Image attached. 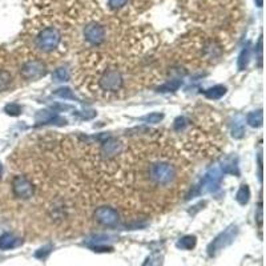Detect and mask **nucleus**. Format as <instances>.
<instances>
[{"mask_svg": "<svg viewBox=\"0 0 266 266\" xmlns=\"http://www.w3.org/2000/svg\"><path fill=\"white\" fill-rule=\"evenodd\" d=\"M45 73H47V68H45V64H44L41 59L28 57V59H24L21 61L20 75H21L24 80L35 81V80H39L40 77H43Z\"/></svg>", "mask_w": 266, "mask_h": 266, "instance_id": "20e7f679", "label": "nucleus"}, {"mask_svg": "<svg viewBox=\"0 0 266 266\" xmlns=\"http://www.w3.org/2000/svg\"><path fill=\"white\" fill-rule=\"evenodd\" d=\"M247 121H248V124H249V125H251V127H253V128L261 127V125H263V123H264L263 111L260 109V111L251 112V113L248 115Z\"/></svg>", "mask_w": 266, "mask_h": 266, "instance_id": "4468645a", "label": "nucleus"}, {"mask_svg": "<svg viewBox=\"0 0 266 266\" xmlns=\"http://www.w3.org/2000/svg\"><path fill=\"white\" fill-rule=\"evenodd\" d=\"M1 172H3V167H1V164H0V179H1Z\"/></svg>", "mask_w": 266, "mask_h": 266, "instance_id": "cd10ccee", "label": "nucleus"}, {"mask_svg": "<svg viewBox=\"0 0 266 266\" xmlns=\"http://www.w3.org/2000/svg\"><path fill=\"white\" fill-rule=\"evenodd\" d=\"M196 237L195 236H185L183 239L179 240V243H177V247L180 249H183V251H192L193 248L196 247Z\"/></svg>", "mask_w": 266, "mask_h": 266, "instance_id": "dca6fc26", "label": "nucleus"}, {"mask_svg": "<svg viewBox=\"0 0 266 266\" xmlns=\"http://www.w3.org/2000/svg\"><path fill=\"white\" fill-rule=\"evenodd\" d=\"M133 169L128 172L133 179L141 197L155 201H168L175 197L176 192L183 185V161L172 148L160 144H149L148 152L136 155Z\"/></svg>", "mask_w": 266, "mask_h": 266, "instance_id": "f257e3e1", "label": "nucleus"}, {"mask_svg": "<svg viewBox=\"0 0 266 266\" xmlns=\"http://www.w3.org/2000/svg\"><path fill=\"white\" fill-rule=\"evenodd\" d=\"M181 84H183L181 80H171V81H168V83L163 84V85H160L159 92H175L181 87Z\"/></svg>", "mask_w": 266, "mask_h": 266, "instance_id": "a211bd4d", "label": "nucleus"}, {"mask_svg": "<svg viewBox=\"0 0 266 266\" xmlns=\"http://www.w3.org/2000/svg\"><path fill=\"white\" fill-rule=\"evenodd\" d=\"M163 255L160 253H153L145 260V263L143 264V266H163Z\"/></svg>", "mask_w": 266, "mask_h": 266, "instance_id": "6ab92c4d", "label": "nucleus"}, {"mask_svg": "<svg viewBox=\"0 0 266 266\" xmlns=\"http://www.w3.org/2000/svg\"><path fill=\"white\" fill-rule=\"evenodd\" d=\"M52 77L56 80V81H67L69 79V73H68L67 68H59L53 72Z\"/></svg>", "mask_w": 266, "mask_h": 266, "instance_id": "aec40b11", "label": "nucleus"}, {"mask_svg": "<svg viewBox=\"0 0 266 266\" xmlns=\"http://www.w3.org/2000/svg\"><path fill=\"white\" fill-rule=\"evenodd\" d=\"M84 37L92 45H100L105 40V28L100 23L92 21L84 28Z\"/></svg>", "mask_w": 266, "mask_h": 266, "instance_id": "6e6552de", "label": "nucleus"}, {"mask_svg": "<svg viewBox=\"0 0 266 266\" xmlns=\"http://www.w3.org/2000/svg\"><path fill=\"white\" fill-rule=\"evenodd\" d=\"M13 81L11 72L7 69H0V92H4L9 89Z\"/></svg>", "mask_w": 266, "mask_h": 266, "instance_id": "ddd939ff", "label": "nucleus"}, {"mask_svg": "<svg viewBox=\"0 0 266 266\" xmlns=\"http://www.w3.org/2000/svg\"><path fill=\"white\" fill-rule=\"evenodd\" d=\"M223 173L224 172L221 171L220 167H213L212 169H209L207 175H205V177L201 180V183L196 187V191L192 193V196L205 195V193L216 191L219 188L220 183H221Z\"/></svg>", "mask_w": 266, "mask_h": 266, "instance_id": "39448f33", "label": "nucleus"}, {"mask_svg": "<svg viewBox=\"0 0 266 266\" xmlns=\"http://www.w3.org/2000/svg\"><path fill=\"white\" fill-rule=\"evenodd\" d=\"M23 244V240L16 237L12 233H3L0 236V251H9V249H15Z\"/></svg>", "mask_w": 266, "mask_h": 266, "instance_id": "9d476101", "label": "nucleus"}, {"mask_svg": "<svg viewBox=\"0 0 266 266\" xmlns=\"http://www.w3.org/2000/svg\"><path fill=\"white\" fill-rule=\"evenodd\" d=\"M61 40H63V36L57 28L45 27L35 36L33 47L40 53L48 55V53H53L59 49Z\"/></svg>", "mask_w": 266, "mask_h": 266, "instance_id": "7ed1b4c3", "label": "nucleus"}, {"mask_svg": "<svg viewBox=\"0 0 266 266\" xmlns=\"http://www.w3.org/2000/svg\"><path fill=\"white\" fill-rule=\"evenodd\" d=\"M55 96H59L61 99H75V95L72 93L69 88H60V89H57V91L55 92Z\"/></svg>", "mask_w": 266, "mask_h": 266, "instance_id": "4be33fe9", "label": "nucleus"}, {"mask_svg": "<svg viewBox=\"0 0 266 266\" xmlns=\"http://www.w3.org/2000/svg\"><path fill=\"white\" fill-rule=\"evenodd\" d=\"M256 4H257V5H259V7H263L264 0H256Z\"/></svg>", "mask_w": 266, "mask_h": 266, "instance_id": "bb28decb", "label": "nucleus"}, {"mask_svg": "<svg viewBox=\"0 0 266 266\" xmlns=\"http://www.w3.org/2000/svg\"><path fill=\"white\" fill-rule=\"evenodd\" d=\"M49 249H51V247H45V248H41L37 253H36V257L37 259H43V257H45V255H48L49 253Z\"/></svg>", "mask_w": 266, "mask_h": 266, "instance_id": "a878e982", "label": "nucleus"}, {"mask_svg": "<svg viewBox=\"0 0 266 266\" xmlns=\"http://www.w3.org/2000/svg\"><path fill=\"white\" fill-rule=\"evenodd\" d=\"M244 133H245V129H244L243 123H240V121L235 123L233 129H232V135H233V137H235V139H241L244 136Z\"/></svg>", "mask_w": 266, "mask_h": 266, "instance_id": "412c9836", "label": "nucleus"}, {"mask_svg": "<svg viewBox=\"0 0 266 266\" xmlns=\"http://www.w3.org/2000/svg\"><path fill=\"white\" fill-rule=\"evenodd\" d=\"M12 192L13 196L20 200H29L35 193V185L27 176H15L12 180Z\"/></svg>", "mask_w": 266, "mask_h": 266, "instance_id": "0eeeda50", "label": "nucleus"}, {"mask_svg": "<svg viewBox=\"0 0 266 266\" xmlns=\"http://www.w3.org/2000/svg\"><path fill=\"white\" fill-rule=\"evenodd\" d=\"M251 53H252L251 44H247V47L241 51V55H240L239 57V68L241 71H244V69L248 67L249 60H251Z\"/></svg>", "mask_w": 266, "mask_h": 266, "instance_id": "2eb2a0df", "label": "nucleus"}, {"mask_svg": "<svg viewBox=\"0 0 266 266\" xmlns=\"http://www.w3.org/2000/svg\"><path fill=\"white\" fill-rule=\"evenodd\" d=\"M221 171L224 173H232V175H239V168H237V160L233 159V157H229V159H225L220 165Z\"/></svg>", "mask_w": 266, "mask_h": 266, "instance_id": "f8f14e48", "label": "nucleus"}, {"mask_svg": "<svg viewBox=\"0 0 266 266\" xmlns=\"http://www.w3.org/2000/svg\"><path fill=\"white\" fill-rule=\"evenodd\" d=\"M5 112H7L8 115L17 116L21 112V108L17 104H8L7 107H5Z\"/></svg>", "mask_w": 266, "mask_h": 266, "instance_id": "b1692460", "label": "nucleus"}, {"mask_svg": "<svg viewBox=\"0 0 266 266\" xmlns=\"http://www.w3.org/2000/svg\"><path fill=\"white\" fill-rule=\"evenodd\" d=\"M96 67L88 72L87 84L95 95L111 97L123 91V71L109 59H92Z\"/></svg>", "mask_w": 266, "mask_h": 266, "instance_id": "f03ea898", "label": "nucleus"}, {"mask_svg": "<svg viewBox=\"0 0 266 266\" xmlns=\"http://www.w3.org/2000/svg\"><path fill=\"white\" fill-rule=\"evenodd\" d=\"M203 93L208 99L217 100L221 99V97L227 93V88L224 87V85H216V87H212L209 88V89H205Z\"/></svg>", "mask_w": 266, "mask_h": 266, "instance_id": "9b49d317", "label": "nucleus"}, {"mask_svg": "<svg viewBox=\"0 0 266 266\" xmlns=\"http://www.w3.org/2000/svg\"><path fill=\"white\" fill-rule=\"evenodd\" d=\"M128 0H108V3L111 5V8L116 9V8H121L123 5L127 4Z\"/></svg>", "mask_w": 266, "mask_h": 266, "instance_id": "393cba45", "label": "nucleus"}, {"mask_svg": "<svg viewBox=\"0 0 266 266\" xmlns=\"http://www.w3.org/2000/svg\"><path fill=\"white\" fill-rule=\"evenodd\" d=\"M236 199H237V201H239L241 205L248 204V201H249V199H251V191H249L248 185H243V187L240 188V191L237 192Z\"/></svg>", "mask_w": 266, "mask_h": 266, "instance_id": "f3484780", "label": "nucleus"}, {"mask_svg": "<svg viewBox=\"0 0 266 266\" xmlns=\"http://www.w3.org/2000/svg\"><path fill=\"white\" fill-rule=\"evenodd\" d=\"M95 220L103 227H115L119 223V213L111 207H101L95 211Z\"/></svg>", "mask_w": 266, "mask_h": 266, "instance_id": "1a4fd4ad", "label": "nucleus"}, {"mask_svg": "<svg viewBox=\"0 0 266 266\" xmlns=\"http://www.w3.org/2000/svg\"><path fill=\"white\" fill-rule=\"evenodd\" d=\"M239 233V229L236 225H232L228 229L223 232V233H220L217 237H216L213 241L211 243V245L208 247V255L211 256V257H215L217 256L221 251H224L225 248L229 247L233 241H235L236 236Z\"/></svg>", "mask_w": 266, "mask_h": 266, "instance_id": "423d86ee", "label": "nucleus"}, {"mask_svg": "<svg viewBox=\"0 0 266 266\" xmlns=\"http://www.w3.org/2000/svg\"><path fill=\"white\" fill-rule=\"evenodd\" d=\"M163 117H164L163 113H151V115L145 116V117H143L141 120H143V121H147V123L157 124L163 120Z\"/></svg>", "mask_w": 266, "mask_h": 266, "instance_id": "5701e85b", "label": "nucleus"}]
</instances>
